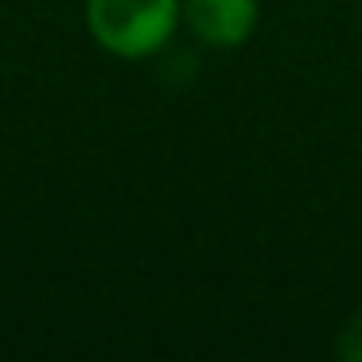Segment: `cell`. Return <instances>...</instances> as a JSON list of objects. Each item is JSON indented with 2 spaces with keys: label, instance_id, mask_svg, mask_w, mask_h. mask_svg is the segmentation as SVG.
I'll list each match as a JSON object with an SVG mask.
<instances>
[{
  "label": "cell",
  "instance_id": "2",
  "mask_svg": "<svg viewBox=\"0 0 362 362\" xmlns=\"http://www.w3.org/2000/svg\"><path fill=\"white\" fill-rule=\"evenodd\" d=\"M180 20L206 47H242L257 28V0H180Z\"/></svg>",
  "mask_w": 362,
  "mask_h": 362
},
{
  "label": "cell",
  "instance_id": "1",
  "mask_svg": "<svg viewBox=\"0 0 362 362\" xmlns=\"http://www.w3.org/2000/svg\"><path fill=\"white\" fill-rule=\"evenodd\" d=\"M180 0H86V28L117 59H148L180 28Z\"/></svg>",
  "mask_w": 362,
  "mask_h": 362
},
{
  "label": "cell",
  "instance_id": "3",
  "mask_svg": "<svg viewBox=\"0 0 362 362\" xmlns=\"http://www.w3.org/2000/svg\"><path fill=\"white\" fill-rule=\"evenodd\" d=\"M335 351H339V358H346V362H362V315H351V320L339 327Z\"/></svg>",
  "mask_w": 362,
  "mask_h": 362
}]
</instances>
